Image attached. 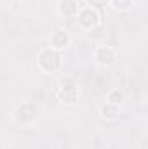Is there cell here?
<instances>
[{
  "label": "cell",
  "instance_id": "obj_5",
  "mask_svg": "<svg viewBox=\"0 0 148 149\" xmlns=\"http://www.w3.org/2000/svg\"><path fill=\"white\" fill-rule=\"evenodd\" d=\"M117 50L108 43H99L92 50V59L99 68H111L117 63Z\"/></svg>",
  "mask_w": 148,
  "mask_h": 149
},
{
  "label": "cell",
  "instance_id": "obj_1",
  "mask_svg": "<svg viewBox=\"0 0 148 149\" xmlns=\"http://www.w3.org/2000/svg\"><path fill=\"white\" fill-rule=\"evenodd\" d=\"M37 68L45 74H56L63 70V52L51 47L40 49L37 54Z\"/></svg>",
  "mask_w": 148,
  "mask_h": 149
},
{
  "label": "cell",
  "instance_id": "obj_2",
  "mask_svg": "<svg viewBox=\"0 0 148 149\" xmlns=\"http://www.w3.org/2000/svg\"><path fill=\"white\" fill-rule=\"evenodd\" d=\"M42 116V106L37 101H23L12 109V120L18 125H33Z\"/></svg>",
  "mask_w": 148,
  "mask_h": 149
},
{
  "label": "cell",
  "instance_id": "obj_4",
  "mask_svg": "<svg viewBox=\"0 0 148 149\" xmlns=\"http://www.w3.org/2000/svg\"><path fill=\"white\" fill-rule=\"evenodd\" d=\"M75 19H77L78 28H80L82 31H87V33H91L92 30H96L98 26L103 24V23H101V12L96 10V9L85 7V5L80 7V10H78V14H77Z\"/></svg>",
  "mask_w": 148,
  "mask_h": 149
},
{
  "label": "cell",
  "instance_id": "obj_12",
  "mask_svg": "<svg viewBox=\"0 0 148 149\" xmlns=\"http://www.w3.org/2000/svg\"><path fill=\"white\" fill-rule=\"evenodd\" d=\"M12 2H14V3H23L25 0H12Z\"/></svg>",
  "mask_w": 148,
  "mask_h": 149
},
{
  "label": "cell",
  "instance_id": "obj_8",
  "mask_svg": "<svg viewBox=\"0 0 148 149\" xmlns=\"http://www.w3.org/2000/svg\"><path fill=\"white\" fill-rule=\"evenodd\" d=\"M120 106H115V104H110V102H103L99 106V116L105 120V121H113L120 116Z\"/></svg>",
  "mask_w": 148,
  "mask_h": 149
},
{
  "label": "cell",
  "instance_id": "obj_9",
  "mask_svg": "<svg viewBox=\"0 0 148 149\" xmlns=\"http://www.w3.org/2000/svg\"><path fill=\"white\" fill-rule=\"evenodd\" d=\"M136 0H110V5L115 12H129Z\"/></svg>",
  "mask_w": 148,
  "mask_h": 149
},
{
  "label": "cell",
  "instance_id": "obj_6",
  "mask_svg": "<svg viewBox=\"0 0 148 149\" xmlns=\"http://www.w3.org/2000/svg\"><path fill=\"white\" fill-rule=\"evenodd\" d=\"M72 45V35L66 28H54L49 33V47L58 50V52H65L68 47Z\"/></svg>",
  "mask_w": 148,
  "mask_h": 149
},
{
  "label": "cell",
  "instance_id": "obj_7",
  "mask_svg": "<svg viewBox=\"0 0 148 149\" xmlns=\"http://www.w3.org/2000/svg\"><path fill=\"white\" fill-rule=\"evenodd\" d=\"M82 3L80 0H59L58 2V14L65 19H75Z\"/></svg>",
  "mask_w": 148,
  "mask_h": 149
},
{
  "label": "cell",
  "instance_id": "obj_10",
  "mask_svg": "<svg viewBox=\"0 0 148 149\" xmlns=\"http://www.w3.org/2000/svg\"><path fill=\"white\" fill-rule=\"evenodd\" d=\"M124 99H125V95H124V92L120 88H111L110 92L106 94V102L115 104V106H122Z\"/></svg>",
  "mask_w": 148,
  "mask_h": 149
},
{
  "label": "cell",
  "instance_id": "obj_11",
  "mask_svg": "<svg viewBox=\"0 0 148 149\" xmlns=\"http://www.w3.org/2000/svg\"><path fill=\"white\" fill-rule=\"evenodd\" d=\"M85 7H91V9H96V10H101L105 7L110 5V0H82Z\"/></svg>",
  "mask_w": 148,
  "mask_h": 149
},
{
  "label": "cell",
  "instance_id": "obj_3",
  "mask_svg": "<svg viewBox=\"0 0 148 149\" xmlns=\"http://www.w3.org/2000/svg\"><path fill=\"white\" fill-rule=\"evenodd\" d=\"M56 99L65 106H75L80 101V87L73 80H63L56 87Z\"/></svg>",
  "mask_w": 148,
  "mask_h": 149
}]
</instances>
